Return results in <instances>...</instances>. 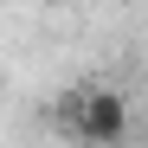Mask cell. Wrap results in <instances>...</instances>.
Instances as JSON below:
<instances>
[{
  "instance_id": "1",
  "label": "cell",
  "mask_w": 148,
  "mask_h": 148,
  "mask_svg": "<svg viewBox=\"0 0 148 148\" xmlns=\"http://www.w3.org/2000/svg\"><path fill=\"white\" fill-rule=\"evenodd\" d=\"M71 122L90 135V142H116L122 135V122H129V103H122L116 90H90L77 110H71Z\"/></svg>"
}]
</instances>
